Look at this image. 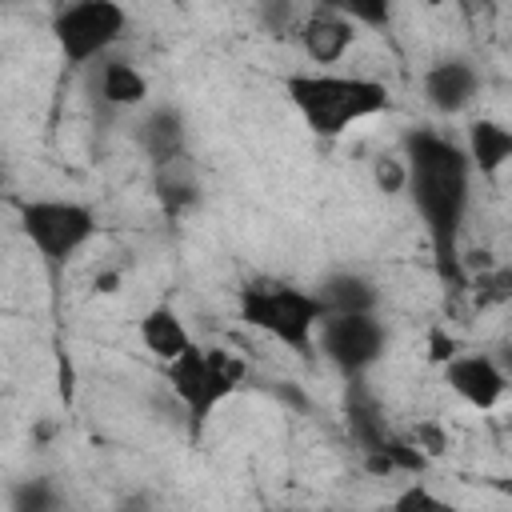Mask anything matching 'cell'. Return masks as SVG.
Returning a JSON list of instances; mask_svg holds the SVG:
<instances>
[{
	"mask_svg": "<svg viewBox=\"0 0 512 512\" xmlns=\"http://www.w3.org/2000/svg\"><path fill=\"white\" fill-rule=\"evenodd\" d=\"M128 32V12L116 0H76L56 8L52 40L68 68H88L112 56V48Z\"/></svg>",
	"mask_w": 512,
	"mask_h": 512,
	"instance_id": "8992f818",
	"label": "cell"
},
{
	"mask_svg": "<svg viewBox=\"0 0 512 512\" xmlns=\"http://www.w3.org/2000/svg\"><path fill=\"white\" fill-rule=\"evenodd\" d=\"M136 144L140 152L160 168L176 164V160H188V128H184V116L176 104H156L140 116L136 124Z\"/></svg>",
	"mask_w": 512,
	"mask_h": 512,
	"instance_id": "8fae6325",
	"label": "cell"
},
{
	"mask_svg": "<svg viewBox=\"0 0 512 512\" xmlns=\"http://www.w3.org/2000/svg\"><path fill=\"white\" fill-rule=\"evenodd\" d=\"M8 500H12V512H64V496L48 476L16 480Z\"/></svg>",
	"mask_w": 512,
	"mask_h": 512,
	"instance_id": "ac0fdd59",
	"label": "cell"
},
{
	"mask_svg": "<svg viewBox=\"0 0 512 512\" xmlns=\"http://www.w3.org/2000/svg\"><path fill=\"white\" fill-rule=\"evenodd\" d=\"M428 344H432V360H436V364H448V360H452V356L460 352V348H456V340H452V336H448L444 328H432Z\"/></svg>",
	"mask_w": 512,
	"mask_h": 512,
	"instance_id": "cb8c5ba5",
	"label": "cell"
},
{
	"mask_svg": "<svg viewBox=\"0 0 512 512\" xmlns=\"http://www.w3.org/2000/svg\"><path fill=\"white\" fill-rule=\"evenodd\" d=\"M260 20L268 24V32H280V36L288 32V36H296L304 12H300L296 4H288V0H280V4H264V8H260Z\"/></svg>",
	"mask_w": 512,
	"mask_h": 512,
	"instance_id": "44dd1931",
	"label": "cell"
},
{
	"mask_svg": "<svg viewBox=\"0 0 512 512\" xmlns=\"http://www.w3.org/2000/svg\"><path fill=\"white\" fill-rule=\"evenodd\" d=\"M116 512H156V504H152L148 492H128V496L116 504Z\"/></svg>",
	"mask_w": 512,
	"mask_h": 512,
	"instance_id": "d4e9b609",
	"label": "cell"
},
{
	"mask_svg": "<svg viewBox=\"0 0 512 512\" xmlns=\"http://www.w3.org/2000/svg\"><path fill=\"white\" fill-rule=\"evenodd\" d=\"M140 344H144L160 364H172L184 348H192V332L184 328V320H180L176 308L152 304V308L140 316Z\"/></svg>",
	"mask_w": 512,
	"mask_h": 512,
	"instance_id": "9a60e30c",
	"label": "cell"
},
{
	"mask_svg": "<svg viewBox=\"0 0 512 512\" xmlns=\"http://www.w3.org/2000/svg\"><path fill=\"white\" fill-rule=\"evenodd\" d=\"M240 320L256 332L272 336L276 344L308 356L316 348V328L324 320V308L312 288L256 280V284L240 288Z\"/></svg>",
	"mask_w": 512,
	"mask_h": 512,
	"instance_id": "277c9868",
	"label": "cell"
},
{
	"mask_svg": "<svg viewBox=\"0 0 512 512\" xmlns=\"http://www.w3.org/2000/svg\"><path fill=\"white\" fill-rule=\"evenodd\" d=\"M464 156H468V168L480 172V176H496L508 160H512V128L492 120V116H476L468 124V136H464Z\"/></svg>",
	"mask_w": 512,
	"mask_h": 512,
	"instance_id": "4fadbf2b",
	"label": "cell"
},
{
	"mask_svg": "<svg viewBox=\"0 0 512 512\" xmlns=\"http://www.w3.org/2000/svg\"><path fill=\"white\" fill-rule=\"evenodd\" d=\"M444 368V384L468 404V408H480V412H488V408H496L500 400H504V392H508V376H504V368L492 360V356H484V352H456L448 364H440Z\"/></svg>",
	"mask_w": 512,
	"mask_h": 512,
	"instance_id": "ba28073f",
	"label": "cell"
},
{
	"mask_svg": "<svg viewBox=\"0 0 512 512\" xmlns=\"http://www.w3.org/2000/svg\"><path fill=\"white\" fill-rule=\"evenodd\" d=\"M156 196H160V208H164L172 220H176V216H184V212L196 204L200 188H196L192 172H184V160H176V164L160 168V176H156Z\"/></svg>",
	"mask_w": 512,
	"mask_h": 512,
	"instance_id": "e0dca14e",
	"label": "cell"
},
{
	"mask_svg": "<svg viewBox=\"0 0 512 512\" xmlns=\"http://www.w3.org/2000/svg\"><path fill=\"white\" fill-rule=\"evenodd\" d=\"M336 8L352 20V28H360V24L380 28V24H388V16H392V8H388L384 0H340Z\"/></svg>",
	"mask_w": 512,
	"mask_h": 512,
	"instance_id": "ffe728a7",
	"label": "cell"
},
{
	"mask_svg": "<svg viewBox=\"0 0 512 512\" xmlns=\"http://www.w3.org/2000/svg\"><path fill=\"white\" fill-rule=\"evenodd\" d=\"M96 92H100V100L108 108H144L152 88H148V76L132 60L108 56L96 68Z\"/></svg>",
	"mask_w": 512,
	"mask_h": 512,
	"instance_id": "5bb4252c",
	"label": "cell"
},
{
	"mask_svg": "<svg viewBox=\"0 0 512 512\" xmlns=\"http://www.w3.org/2000/svg\"><path fill=\"white\" fill-rule=\"evenodd\" d=\"M404 172L416 212L432 236V252L444 268L456 264V240L464 228V212L472 200V168L456 140L420 128L404 140Z\"/></svg>",
	"mask_w": 512,
	"mask_h": 512,
	"instance_id": "6da1fadb",
	"label": "cell"
},
{
	"mask_svg": "<svg viewBox=\"0 0 512 512\" xmlns=\"http://www.w3.org/2000/svg\"><path fill=\"white\" fill-rule=\"evenodd\" d=\"M316 348L336 372L360 380L372 364H380L388 348V328L380 316H324L316 328Z\"/></svg>",
	"mask_w": 512,
	"mask_h": 512,
	"instance_id": "52a82bcc",
	"label": "cell"
},
{
	"mask_svg": "<svg viewBox=\"0 0 512 512\" xmlns=\"http://www.w3.org/2000/svg\"><path fill=\"white\" fill-rule=\"evenodd\" d=\"M344 424H348V436L360 444V452H376L392 432L384 428V416H380V404L368 396V392H348V404H344Z\"/></svg>",
	"mask_w": 512,
	"mask_h": 512,
	"instance_id": "2e32d148",
	"label": "cell"
},
{
	"mask_svg": "<svg viewBox=\"0 0 512 512\" xmlns=\"http://www.w3.org/2000/svg\"><path fill=\"white\" fill-rule=\"evenodd\" d=\"M420 456H428V460H436V456H444V448H448V436H444V428L436 424V420H420L416 428H412V440H408Z\"/></svg>",
	"mask_w": 512,
	"mask_h": 512,
	"instance_id": "7402d4cb",
	"label": "cell"
},
{
	"mask_svg": "<svg viewBox=\"0 0 512 512\" xmlns=\"http://www.w3.org/2000/svg\"><path fill=\"white\" fill-rule=\"evenodd\" d=\"M388 512H468V508H460V504L436 496L424 480H412V484H404V488L392 496V508H388Z\"/></svg>",
	"mask_w": 512,
	"mask_h": 512,
	"instance_id": "d6986e66",
	"label": "cell"
},
{
	"mask_svg": "<svg viewBox=\"0 0 512 512\" xmlns=\"http://www.w3.org/2000/svg\"><path fill=\"white\" fill-rule=\"evenodd\" d=\"M372 180H376V188L380 192H404V184H408V172H404V160H392V156H380V160H372Z\"/></svg>",
	"mask_w": 512,
	"mask_h": 512,
	"instance_id": "603a6c76",
	"label": "cell"
},
{
	"mask_svg": "<svg viewBox=\"0 0 512 512\" xmlns=\"http://www.w3.org/2000/svg\"><path fill=\"white\" fill-rule=\"evenodd\" d=\"M312 292L324 316H376V304H380V288L360 272H332Z\"/></svg>",
	"mask_w": 512,
	"mask_h": 512,
	"instance_id": "7c38bea8",
	"label": "cell"
},
{
	"mask_svg": "<svg viewBox=\"0 0 512 512\" xmlns=\"http://www.w3.org/2000/svg\"><path fill=\"white\" fill-rule=\"evenodd\" d=\"M164 376H168L172 396H176L180 408L188 412L192 436H200V432L208 428L212 412L240 388L244 364H240L228 348L196 344V340H192V348H184L172 364H164Z\"/></svg>",
	"mask_w": 512,
	"mask_h": 512,
	"instance_id": "3957f363",
	"label": "cell"
},
{
	"mask_svg": "<svg viewBox=\"0 0 512 512\" xmlns=\"http://www.w3.org/2000/svg\"><path fill=\"white\" fill-rule=\"evenodd\" d=\"M480 96V72L472 60H436L428 72H424V100L432 112L440 116H456L464 108H472Z\"/></svg>",
	"mask_w": 512,
	"mask_h": 512,
	"instance_id": "30bf717a",
	"label": "cell"
},
{
	"mask_svg": "<svg viewBox=\"0 0 512 512\" xmlns=\"http://www.w3.org/2000/svg\"><path fill=\"white\" fill-rule=\"evenodd\" d=\"M296 40L312 64H340L348 56V48L356 44V28L336 4H320V8L304 12Z\"/></svg>",
	"mask_w": 512,
	"mask_h": 512,
	"instance_id": "9c48e42d",
	"label": "cell"
},
{
	"mask_svg": "<svg viewBox=\"0 0 512 512\" xmlns=\"http://www.w3.org/2000/svg\"><path fill=\"white\" fill-rule=\"evenodd\" d=\"M16 220H20L24 240L52 268H64L96 236V212L88 204H80V200H60V196L20 200Z\"/></svg>",
	"mask_w": 512,
	"mask_h": 512,
	"instance_id": "5b68a950",
	"label": "cell"
},
{
	"mask_svg": "<svg viewBox=\"0 0 512 512\" xmlns=\"http://www.w3.org/2000/svg\"><path fill=\"white\" fill-rule=\"evenodd\" d=\"M288 104L300 112L304 128L320 140L344 136L352 124L372 120L388 112L392 96L372 76H348V72H292L284 80Z\"/></svg>",
	"mask_w": 512,
	"mask_h": 512,
	"instance_id": "7a4b0ae2",
	"label": "cell"
}]
</instances>
